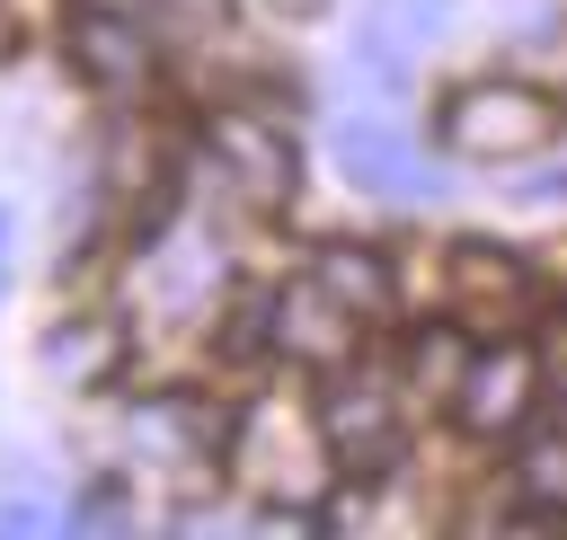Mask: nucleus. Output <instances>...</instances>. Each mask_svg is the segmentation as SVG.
I'll return each instance as SVG.
<instances>
[{"label":"nucleus","instance_id":"1","mask_svg":"<svg viewBox=\"0 0 567 540\" xmlns=\"http://www.w3.org/2000/svg\"><path fill=\"white\" fill-rule=\"evenodd\" d=\"M230 469L248 478V487H266L275 496V513H301L310 531H319V478H328V434H319V416H292V407H248V416H230Z\"/></svg>","mask_w":567,"mask_h":540},{"label":"nucleus","instance_id":"2","mask_svg":"<svg viewBox=\"0 0 567 540\" xmlns=\"http://www.w3.org/2000/svg\"><path fill=\"white\" fill-rule=\"evenodd\" d=\"M558 133V106L532 80H470L443 97V150L461 159H532Z\"/></svg>","mask_w":567,"mask_h":540},{"label":"nucleus","instance_id":"3","mask_svg":"<svg viewBox=\"0 0 567 540\" xmlns=\"http://www.w3.org/2000/svg\"><path fill=\"white\" fill-rule=\"evenodd\" d=\"M221 283H230V257H221V239H213L204 221H159V230L142 239L133 292H142V310H151V319L186 328V319H204V310H213V292H221Z\"/></svg>","mask_w":567,"mask_h":540},{"label":"nucleus","instance_id":"4","mask_svg":"<svg viewBox=\"0 0 567 540\" xmlns=\"http://www.w3.org/2000/svg\"><path fill=\"white\" fill-rule=\"evenodd\" d=\"M532 398H540V354H532L523 336L478 345V354L452 372V416H461L470 443H505V434H523V425H532Z\"/></svg>","mask_w":567,"mask_h":540},{"label":"nucleus","instance_id":"5","mask_svg":"<svg viewBox=\"0 0 567 540\" xmlns=\"http://www.w3.org/2000/svg\"><path fill=\"white\" fill-rule=\"evenodd\" d=\"M319 434H328V460L337 469H354V478H372V469H390L399 460V443H408V416H399V381L390 372H346L328 398H319Z\"/></svg>","mask_w":567,"mask_h":540},{"label":"nucleus","instance_id":"6","mask_svg":"<svg viewBox=\"0 0 567 540\" xmlns=\"http://www.w3.org/2000/svg\"><path fill=\"white\" fill-rule=\"evenodd\" d=\"M204 168H213V186H230L239 204H292V142H284V124L275 115H257V106H221L213 124H204Z\"/></svg>","mask_w":567,"mask_h":540},{"label":"nucleus","instance_id":"7","mask_svg":"<svg viewBox=\"0 0 567 540\" xmlns=\"http://www.w3.org/2000/svg\"><path fill=\"white\" fill-rule=\"evenodd\" d=\"M71 62H80V80L106 89V97L142 89V80H151V27H142V9H133V0H80V9H71Z\"/></svg>","mask_w":567,"mask_h":540},{"label":"nucleus","instance_id":"8","mask_svg":"<svg viewBox=\"0 0 567 540\" xmlns=\"http://www.w3.org/2000/svg\"><path fill=\"white\" fill-rule=\"evenodd\" d=\"M354 328H363V319L337 310L310 274L266 301V336H275V354H292V363H346V354H354Z\"/></svg>","mask_w":567,"mask_h":540},{"label":"nucleus","instance_id":"9","mask_svg":"<svg viewBox=\"0 0 567 540\" xmlns=\"http://www.w3.org/2000/svg\"><path fill=\"white\" fill-rule=\"evenodd\" d=\"M452 310L470 328H514L532 310V274L505 248H452Z\"/></svg>","mask_w":567,"mask_h":540},{"label":"nucleus","instance_id":"10","mask_svg":"<svg viewBox=\"0 0 567 540\" xmlns=\"http://www.w3.org/2000/svg\"><path fill=\"white\" fill-rule=\"evenodd\" d=\"M337 168H346L354 186H372V195H425L416 150H408L390 124H372V115H346V124H337Z\"/></svg>","mask_w":567,"mask_h":540},{"label":"nucleus","instance_id":"11","mask_svg":"<svg viewBox=\"0 0 567 540\" xmlns=\"http://www.w3.org/2000/svg\"><path fill=\"white\" fill-rule=\"evenodd\" d=\"M310 283H319L337 310H354V319H381V310H390V257H381V248L337 239V248L310 257Z\"/></svg>","mask_w":567,"mask_h":540},{"label":"nucleus","instance_id":"12","mask_svg":"<svg viewBox=\"0 0 567 540\" xmlns=\"http://www.w3.org/2000/svg\"><path fill=\"white\" fill-rule=\"evenodd\" d=\"M443 9L452 0H372V18H363V71L372 80H399V62L443 27Z\"/></svg>","mask_w":567,"mask_h":540},{"label":"nucleus","instance_id":"13","mask_svg":"<svg viewBox=\"0 0 567 540\" xmlns=\"http://www.w3.org/2000/svg\"><path fill=\"white\" fill-rule=\"evenodd\" d=\"M514 513L523 522H567V434H532L514 460Z\"/></svg>","mask_w":567,"mask_h":540},{"label":"nucleus","instance_id":"14","mask_svg":"<svg viewBox=\"0 0 567 540\" xmlns=\"http://www.w3.org/2000/svg\"><path fill=\"white\" fill-rule=\"evenodd\" d=\"M115 354H124V336H115L106 319H62V328H53V345H44V372H62L71 390H89V381H106V372H115Z\"/></svg>","mask_w":567,"mask_h":540},{"label":"nucleus","instance_id":"15","mask_svg":"<svg viewBox=\"0 0 567 540\" xmlns=\"http://www.w3.org/2000/svg\"><path fill=\"white\" fill-rule=\"evenodd\" d=\"M257 354H275V336H266V301L230 310V336H221V363H257Z\"/></svg>","mask_w":567,"mask_h":540},{"label":"nucleus","instance_id":"16","mask_svg":"<svg viewBox=\"0 0 567 540\" xmlns=\"http://www.w3.org/2000/svg\"><path fill=\"white\" fill-rule=\"evenodd\" d=\"M159 9H168L177 27H221V9H230V0H159Z\"/></svg>","mask_w":567,"mask_h":540},{"label":"nucleus","instance_id":"17","mask_svg":"<svg viewBox=\"0 0 567 540\" xmlns=\"http://www.w3.org/2000/svg\"><path fill=\"white\" fill-rule=\"evenodd\" d=\"M275 9H284V18H319L328 0H275Z\"/></svg>","mask_w":567,"mask_h":540},{"label":"nucleus","instance_id":"18","mask_svg":"<svg viewBox=\"0 0 567 540\" xmlns=\"http://www.w3.org/2000/svg\"><path fill=\"white\" fill-rule=\"evenodd\" d=\"M0 266H9V212H0Z\"/></svg>","mask_w":567,"mask_h":540}]
</instances>
